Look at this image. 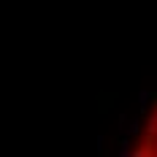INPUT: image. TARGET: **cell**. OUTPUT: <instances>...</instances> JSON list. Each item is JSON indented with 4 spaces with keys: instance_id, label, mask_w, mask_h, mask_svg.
<instances>
[{
    "instance_id": "1",
    "label": "cell",
    "mask_w": 157,
    "mask_h": 157,
    "mask_svg": "<svg viewBox=\"0 0 157 157\" xmlns=\"http://www.w3.org/2000/svg\"><path fill=\"white\" fill-rule=\"evenodd\" d=\"M136 98H138V109H141V111H149V109H152V92H149V90H141Z\"/></svg>"
},
{
    "instance_id": "2",
    "label": "cell",
    "mask_w": 157,
    "mask_h": 157,
    "mask_svg": "<svg viewBox=\"0 0 157 157\" xmlns=\"http://www.w3.org/2000/svg\"><path fill=\"white\" fill-rule=\"evenodd\" d=\"M125 133L127 136H138V133H141V119H138V117H136V119H127L125 122Z\"/></svg>"
},
{
    "instance_id": "3",
    "label": "cell",
    "mask_w": 157,
    "mask_h": 157,
    "mask_svg": "<svg viewBox=\"0 0 157 157\" xmlns=\"http://www.w3.org/2000/svg\"><path fill=\"white\" fill-rule=\"evenodd\" d=\"M119 155H122V157H130V155H133V149H130V141H122V146H119Z\"/></svg>"
}]
</instances>
